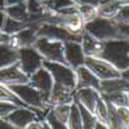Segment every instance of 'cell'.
Here are the masks:
<instances>
[{
    "mask_svg": "<svg viewBox=\"0 0 129 129\" xmlns=\"http://www.w3.org/2000/svg\"><path fill=\"white\" fill-rule=\"evenodd\" d=\"M75 2H76V4H85V5H90L93 8H100L109 0H75Z\"/></svg>",
    "mask_w": 129,
    "mask_h": 129,
    "instance_id": "cell-36",
    "label": "cell"
},
{
    "mask_svg": "<svg viewBox=\"0 0 129 129\" xmlns=\"http://www.w3.org/2000/svg\"><path fill=\"white\" fill-rule=\"evenodd\" d=\"M115 92H129V83L124 80L121 76L115 79H109V80H101L100 84L101 95L111 94Z\"/></svg>",
    "mask_w": 129,
    "mask_h": 129,
    "instance_id": "cell-18",
    "label": "cell"
},
{
    "mask_svg": "<svg viewBox=\"0 0 129 129\" xmlns=\"http://www.w3.org/2000/svg\"><path fill=\"white\" fill-rule=\"evenodd\" d=\"M128 3H129V2H128Z\"/></svg>",
    "mask_w": 129,
    "mask_h": 129,
    "instance_id": "cell-48",
    "label": "cell"
},
{
    "mask_svg": "<svg viewBox=\"0 0 129 129\" xmlns=\"http://www.w3.org/2000/svg\"><path fill=\"white\" fill-rule=\"evenodd\" d=\"M71 105H57V106H53V107H50V111L53 112V115H54L58 120L67 124L69 117H70V112H71Z\"/></svg>",
    "mask_w": 129,
    "mask_h": 129,
    "instance_id": "cell-28",
    "label": "cell"
},
{
    "mask_svg": "<svg viewBox=\"0 0 129 129\" xmlns=\"http://www.w3.org/2000/svg\"><path fill=\"white\" fill-rule=\"evenodd\" d=\"M102 97L107 102L114 105L116 109L117 107H126L128 101H129V92H115V93L106 94V95H102Z\"/></svg>",
    "mask_w": 129,
    "mask_h": 129,
    "instance_id": "cell-23",
    "label": "cell"
},
{
    "mask_svg": "<svg viewBox=\"0 0 129 129\" xmlns=\"http://www.w3.org/2000/svg\"><path fill=\"white\" fill-rule=\"evenodd\" d=\"M85 66L100 80H109L121 76V72L102 57H85Z\"/></svg>",
    "mask_w": 129,
    "mask_h": 129,
    "instance_id": "cell-7",
    "label": "cell"
},
{
    "mask_svg": "<svg viewBox=\"0 0 129 129\" xmlns=\"http://www.w3.org/2000/svg\"><path fill=\"white\" fill-rule=\"evenodd\" d=\"M5 7H7L5 0H0V10H4V9H5Z\"/></svg>",
    "mask_w": 129,
    "mask_h": 129,
    "instance_id": "cell-44",
    "label": "cell"
},
{
    "mask_svg": "<svg viewBox=\"0 0 129 129\" xmlns=\"http://www.w3.org/2000/svg\"><path fill=\"white\" fill-rule=\"evenodd\" d=\"M78 103V102H76ZM80 112H81V119H83V129H94L95 123H97V117L93 112H90L89 110H87L84 106H81L80 103H78Z\"/></svg>",
    "mask_w": 129,
    "mask_h": 129,
    "instance_id": "cell-27",
    "label": "cell"
},
{
    "mask_svg": "<svg viewBox=\"0 0 129 129\" xmlns=\"http://www.w3.org/2000/svg\"><path fill=\"white\" fill-rule=\"evenodd\" d=\"M94 115L97 117V120L107 124L109 125V106H107V102L103 100V97L101 95L98 102H97L95 110H94Z\"/></svg>",
    "mask_w": 129,
    "mask_h": 129,
    "instance_id": "cell-25",
    "label": "cell"
},
{
    "mask_svg": "<svg viewBox=\"0 0 129 129\" xmlns=\"http://www.w3.org/2000/svg\"><path fill=\"white\" fill-rule=\"evenodd\" d=\"M64 59H66V64H69L74 70L85 64V54L80 41L71 40L64 43Z\"/></svg>",
    "mask_w": 129,
    "mask_h": 129,
    "instance_id": "cell-12",
    "label": "cell"
},
{
    "mask_svg": "<svg viewBox=\"0 0 129 129\" xmlns=\"http://www.w3.org/2000/svg\"><path fill=\"white\" fill-rule=\"evenodd\" d=\"M123 4L124 3L120 2V0H109V2L101 5L100 8H97V14L100 17H105V18H114Z\"/></svg>",
    "mask_w": 129,
    "mask_h": 129,
    "instance_id": "cell-20",
    "label": "cell"
},
{
    "mask_svg": "<svg viewBox=\"0 0 129 129\" xmlns=\"http://www.w3.org/2000/svg\"><path fill=\"white\" fill-rule=\"evenodd\" d=\"M36 40H38V26L27 25L18 34L9 35L7 44L16 49H19V48H25V47H34Z\"/></svg>",
    "mask_w": 129,
    "mask_h": 129,
    "instance_id": "cell-10",
    "label": "cell"
},
{
    "mask_svg": "<svg viewBox=\"0 0 129 129\" xmlns=\"http://www.w3.org/2000/svg\"><path fill=\"white\" fill-rule=\"evenodd\" d=\"M8 39H9V35L4 34L3 31H0V44H7Z\"/></svg>",
    "mask_w": 129,
    "mask_h": 129,
    "instance_id": "cell-42",
    "label": "cell"
},
{
    "mask_svg": "<svg viewBox=\"0 0 129 129\" xmlns=\"http://www.w3.org/2000/svg\"><path fill=\"white\" fill-rule=\"evenodd\" d=\"M53 76L54 84L62 85V87L75 90L78 85V79H76V72L74 69H71L69 64L61 63V62H49L44 61L43 64Z\"/></svg>",
    "mask_w": 129,
    "mask_h": 129,
    "instance_id": "cell-4",
    "label": "cell"
},
{
    "mask_svg": "<svg viewBox=\"0 0 129 129\" xmlns=\"http://www.w3.org/2000/svg\"><path fill=\"white\" fill-rule=\"evenodd\" d=\"M81 48L85 57H101L103 50V41L92 36L88 32H83L81 35Z\"/></svg>",
    "mask_w": 129,
    "mask_h": 129,
    "instance_id": "cell-17",
    "label": "cell"
},
{
    "mask_svg": "<svg viewBox=\"0 0 129 129\" xmlns=\"http://www.w3.org/2000/svg\"><path fill=\"white\" fill-rule=\"evenodd\" d=\"M38 38L58 40V41H62V43L71 41V40L81 41V38L70 34L63 26L56 25V23H48V22H44V23L38 26Z\"/></svg>",
    "mask_w": 129,
    "mask_h": 129,
    "instance_id": "cell-8",
    "label": "cell"
},
{
    "mask_svg": "<svg viewBox=\"0 0 129 129\" xmlns=\"http://www.w3.org/2000/svg\"><path fill=\"white\" fill-rule=\"evenodd\" d=\"M18 64L27 76L30 78L34 72L44 64V58L35 47H25L18 49Z\"/></svg>",
    "mask_w": 129,
    "mask_h": 129,
    "instance_id": "cell-6",
    "label": "cell"
},
{
    "mask_svg": "<svg viewBox=\"0 0 129 129\" xmlns=\"http://www.w3.org/2000/svg\"><path fill=\"white\" fill-rule=\"evenodd\" d=\"M84 31L101 41H109V40L123 38L119 23H116L112 18H105L100 16L85 22Z\"/></svg>",
    "mask_w": 129,
    "mask_h": 129,
    "instance_id": "cell-3",
    "label": "cell"
},
{
    "mask_svg": "<svg viewBox=\"0 0 129 129\" xmlns=\"http://www.w3.org/2000/svg\"><path fill=\"white\" fill-rule=\"evenodd\" d=\"M28 84H31L34 88H36L38 90H40L44 94V97L47 98V101L49 103V95H50V92L53 89V85H54V80H53L52 74L44 66L41 69H39L36 72H34L28 78Z\"/></svg>",
    "mask_w": 129,
    "mask_h": 129,
    "instance_id": "cell-9",
    "label": "cell"
},
{
    "mask_svg": "<svg viewBox=\"0 0 129 129\" xmlns=\"http://www.w3.org/2000/svg\"><path fill=\"white\" fill-rule=\"evenodd\" d=\"M4 10H5V13H7L8 17L28 23V12H27V8H26V3L5 7Z\"/></svg>",
    "mask_w": 129,
    "mask_h": 129,
    "instance_id": "cell-21",
    "label": "cell"
},
{
    "mask_svg": "<svg viewBox=\"0 0 129 129\" xmlns=\"http://www.w3.org/2000/svg\"><path fill=\"white\" fill-rule=\"evenodd\" d=\"M44 120L47 121V124L49 125L50 129H69L67 124H66V123H63V121H61V120H58L57 117L53 115V112H52L50 110L45 114Z\"/></svg>",
    "mask_w": 129,
    "mask_h": 129,
    "instance_id": "cell-32",
    "label": "cell"
},
{
    "mask_svg": "<svg viewBox=\"0 0 129 129\" xmlns=\"http://www.w3.org/2000/svg\"><path fill=\"white\" fill-rule=\"evenodd\" d=\"M101 97L100 90L94 88H78L75 89V102L80 103L87 110L94 114L97 102Z\"/></svg>",
    "mask_w": 129,
    "mask_h": 129,
    "instance_id": "cell-14",
    "label": "cell"
},
{
    "mask_svg": "<svg viewBox=\"0 0 129 129\" xmlns=\"http://www.w3.org/2000/svg\"><path fill=\"white\" fill-rule=\"evenodd\" d=\"M76 8L79 10V13L81 14V17L84 18L85 22H88V21L95 18L97 16V8H93L90 5H85V4H76Z\"/></svg>",
    "mask_w": 129,
    "mask_h": 129,
    "instance_id": "cell-30",
    "label": "cell"
},
{
    "mask_svg": "<svg viewBox=\"0 0 129 129\" xmlns=\"http://www.w3.org/2000/svg\"><path fill=\"white\" fill-rule=\"evenodd\" d=\"M34 47L38 49V52L44 58V61L66 63V59H64V43L45 38H38Z\"/></svg>",
    "mask_w": 129,
    "mask_h": 129,
    "instance_id": "cell-5",
    "label": "cell"
},
{
    "mask_svg": "<svg viewBox=\"0 0 129 129\" xmlns=\"http://www.w3.org/2000/svg\"><path fill=\"white\" fill-rule=\"evenodd\" d=\"M126 107H128V109H129V101H128V106H126Z\"/></svg>",
    "mask_w": 129,
    "mask_h": 129,
    "instance_id": "cell-47",
    "label": "cell"
},
{
    "mask_svg": "<svg viewBox=\"0 0 129 129\" xmlns=\"http://www.w3.org/2000/svg\"><path fill=\"white\" fill-rule=\"evenodd\" d=\"M9 89L12 90L18 98L22 101L27 107L35 110L39 115L40 119H44L45 114L50 110V106L40 90L34 88L31 84H16V85H10Z\"/></svg>",
    "mask_w": 129,
    "mask_h": 129,
    "instance_id": "cell-1",
    "label": "cell"
},
{
    "mask_svg": "<svg viewBox=\"0 0 129 129\" xmlns=\"http://www.w3.org/2000/svg\"><path fill=\"white\" fill-rule=\"evenodd\" d=\"M26 83H28V76L21 70L18 62L12 64V66L0 69V84L10 87V85Z\"/></svg>",
    "mask_w": 129,
    "mask_h": 129,
    "instance_id": "cell-13",
    "label": "cell"
},
{
    "mask_svg": "<svg viewBox=\"0 0 129 129\" xmlns=\"http://www.w3.org/2000/svg\"><path fill=\"white\" fill-rule=\"evenodd\" d=\"M101 57L114 64L120 72L129 69V39L120 38L103 41Z\"/></svg>",
    "mask_w": 129,
    "mask_h": 129,
    "instance_id": "cell-2",
    "label": "cell"
},
{
    "mask_svg": "<svg viewBox=\"0 0 129 129\" xmlns=\"http://www.w3.org/2000/svg\"><path fill=\"white\" fill-rule=\"evenodd\" d=\"M41 2H43V3H47V2H49V0H41Z\"/></svg>",
    "mask_w": 129,
    "mask_h": 129,
    "instance_id": "cell-46",
    "label": "cell"
},
{
    "mask_svg": "<svg viewBox=\"0 0 129 129\" xmlns=\"http://www.w3.org/2000/svg\"><path fill=\"white\" fill-rule=\"evenodd\" d=\"M120 2H123V3H128L129 0H120Z\"/></svg>",
    "mask_w": 129,
    "mask_h": 129,
    "instance_id": "cell-45",
    "label": "cell"
},
{
    "mask_svg": "<svg viewBox=\"0 0 129 129\" xmlns=\"http://www.w3.org/2000/svg\"><path fill=\"white\" fill-rule=\"evenodd\" d=\"M17 107H19V106H17V105H14L12 102L0 101V117H2V119H5V117L12 111H14Z\"/></svg>",
    "mask_w": 129,
    "mask_h": 129,
    "instance_id": "cell-34",
    "label": "cell"
},
{
    "mask_svg": "<svg viewBox=\"0 0 129 129\" xmlns=\"http://www.w3.org/2000/svg\"><path fill=\"white\" fill-rule=\"evenodd\" d=\"M69 129H83V119H81V112L76 102L71 105V112L67 121Z\"/></svg>",
    "mask_w": 129,
    "mask_h": 129,
    "instance_id": "cell-24",
    "label": "cell"
},
{
    "mask_svg": "<svg viewBox=\"0 0 129 129\" xmlns=\"http://www.w3.org/2000/svg\"><path fill=\"white\" fill-rule=\"evenodd\" d=\"M0 129H17V128H14L7 119H2L0 117Z\"/></svg>",
    "mask_w": 129,
    "mask_h": 129,
    "instance_id": "cell-37",
    "label": "cell"
},
{
    "mask_svg": "<svg viewBox=\"0 0 129 129\" xmlns=\"http://www.w3.org/2000/svg\"><path fill=\"white\" fill-rule=\"evenodd\" d=\"M5 18H7L5 10H0V31L3 30V26H4V22H5Z\"/></svg>",
    "mask_w": 129,
    "mask_h": 129,
    "instance_id": "cell-40",
    "label": "cell"
},
{
    "mask_svg": "<svg viewBox=\"0 0 129 129\" xmlns=\"http://www.w3.org/2000/svg\"><path fill=\"white\" fill-rule=\"evenodd\" d=\"M18 62V49L10 47L8 44H0V69Z\"/></svg>",
    "mask_w": 129,
    "mask_h": 129,
    "instance_id": "cell-19",
    "label": "cell"
},
{
    "mask_svg": "<svg viewBox=\"0 0 129 129\" xmlns=\"http://www.w3.org/2000/svg\"><path fill=\"white\" fill-rule=\"evenodd\" d=\"M116 111L123 129H129V109L128 107H117Z\"/></svg>",
    "mask_w": 129,
    "mask_h": 129,
    "instance_id": "cell-33",
    "label": "cell"
},
{
    "mask_svg": "<svg viewBox=\"0 0 129 129\" xmlns=\"http://www.w3.org/2000/svg\"><path fill=\"white\" fill-rule=\"evenodd\" d=\"M5 119L17 129H25L28 124L40 119L38 112L30 107H17L14 111L10 112Z\"/></svg>",
    "mask_w": 129,
    "mask_h": 129,
    "instance_id": "cell-11",
    "label": "cell"
},
{
    "mask_svg": "<svg viewBox=\"0 0 129 129\" xmlns=\"http://www.w3.org/2000/svg\"><path fill=\"white\" fill-rule=\"evenodd\" d=\"M75 102V90L67 89L62 85L54 84L49 95V105L50 107L57 105H71Z\"/></svg>",
    "mask_w": 129,
    "mask_h": 129,
    "instance_id": "cell-15",
    "label": "cell"
},
{
    "mask_svg": "<svg viewBox=\"0 0 129 129\" xmlns=\"http://www.w3.org/2000/svg\"><path fill=\"white\" fill-rule=\"evenodd\" d=\"M27 0H5V4L7 7H10V5H17V4H22V3H26Z\"/></svg>",
    "mask_w": 129,
    "mask_h": 129,
    "instance_id": "cell-39",
    "label": "cell"
},
{
    "mask_svg": "<svg viewBox=\"0 0 129 129\" xmlns=\"http://www.w3.org/2000/svg\"><path fill=\"white\" fill-rule=\"evenodd\" d=\"M75 72H76V79H78L76 89L78 88H94L97 90H100L101 80L97 78L85 64L78 67L75 70Z\"/></svg>",
    "mask_w": 129,
    "mask_h": 129,
    "instance_id": "cell-16",
    "label": "cell"
},
{
    "mask_svg": "<svg viewBox=\"0 0 129 129\" xmlns=\"http://www.w3.org/2000/svg\"><path fill=\"white\" fill-rule=\"evenodd\" d=\"M0 101H7V102H12L19 107H27L22 101H21L18 97L9 89V87L7 85L0 84Z\"/></svg>",
    "mask_w": 129,
    "mask_h": 129,
    "instance_id": "cell-26",
    "label": "cell"
},
{
    "mask_svg": "<svg viewBox=\"0 0 129 129\" xmlns=\"http://www.w3.org/2000/svg\"><path fill=\"white\" fill-rule=\"evenodd\" d=\"M121 78H123L124 80H126V81L129 83V69H126V70L121 71Z\"/></svg>",
    "mask_w": 129,
    "mask_h": 129,
    "instance_id": "cell-43",
    "label": "cell"
},
{
    "mask_svg": "<svg viewBox=\"0 0 129 129\" xmlns=\"http://www.w3.org/2000/svg\"><path fill=\"white\" fill-rule=\"evenodd\" d=\"M119 27H120L121 36L125 39H129V25H119Z\"/></svg>",
    "mask_w": 129,
    "mask_h": 129,
    "instance_id": "cell-38",
    "label": "cell"
},
{
    "mask_svg": "<svg viewBox=\"0 0 129 129\" xmlns=\"http://www.w3.org/2000/svg\"><path fill=\"white\" fill-rule=\"evenodd\" d=\"M112 19L119 25H129V3H124Z\"/></svg>",
    "mask_w": 129,
    "mask_h": 129,
    "instance_id": "cell-31",
    "label": "cell"
},
{
    "mask_svg": "<svg viewBox=\"0 0 129 129\" xmlns=\"http://www.w3.org/2000/svg\"><path fill=\"white\" fill-rule=\"evenodd\" d=\"M25 129H50V128L44 119H38L35 121H32L31 124H28Z\"/></svg>",
    "mask_w": 129,
    "mask_h": 129,
    "instance_id": "cell-35",
    "label": "cell"
},
{
    "mask_svg": "<svg viewBox=\"0 0 129 129\" xmlns=\"http://www.w3.org/2000/svg\"><path fill=\"white\" fill-rule=\"evenodd\" d=\"M45 5L52 12H59V10L75 7L76 5V2L75 0H49V2L45 3Z\"/></svg>",
    "mask_w": 129,
    "mask_h": 129,
    "instance_id": "cell-29",
    "label": "cell"
},
{
    "mask_svg": "<svg viewBox=\"0 0 129 129\" xmlns=\"http://www.w3.org/2000/svg\"><path fill=\"white\" fill-rule=\"evenodd\" d=\"M27 25H28V23H26V22L13 19V18H10V17L7 16L2 31L4 32V34H7V35H16V34H18L19 31H22Z\"/></svg>",
    "mask_w": 129,
    "mask_h": 129,
    "instance_id": "cell-22",
    "label": "cell"
},
{
    "mask_svg": "<svg viewBox=\"0 0 129 129\" xmlns=\"http://www.w3.org/2000/svg\"><path fill=\"white\" fill-rule=\"evenodd\" d=\"M94 129H111V126H110V125H107V124H103V123H101V121L97 120Z\"/></svg>",
    "mask_w": 129,
    "mask_h": 129,
    "instance_id": "cell-41",
    "label": "cell"
}]
</instances>
